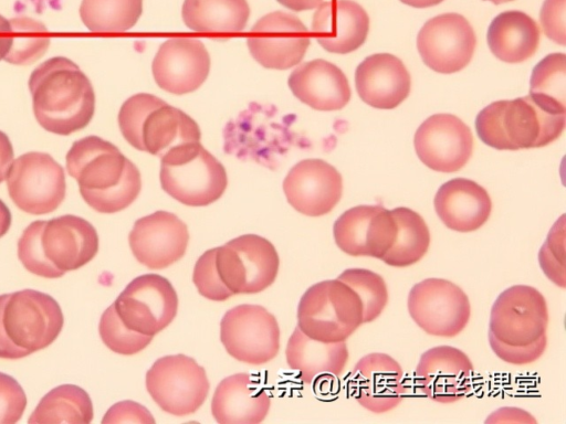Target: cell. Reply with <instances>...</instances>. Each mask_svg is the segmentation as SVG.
Here are the masks:
<instances>
[{"label":"cell","mask_w":566,"mask_h":424,"mask_svg":"<svg viewBox=\"0 0 566 424\" xmlns=\"http://www.w3.org/2000/svg\"><path fill=\"white\" fill-rule=\"evenodd\" d=\"M103 423H155L151 414L143 405L133 401L114 404L105 414Z\"/></svg>","instance_id":"47"},{"label":"cell","mask_w":566,"mask_h":424,"mask_svg":"<svg viewBox=\"0 0 566 424\" xmlns=\"http://www.w3.org/2000/svg\"><path fill=\"white\" fill-rule=\"evenodd\" d=\"M292 119L273 105L252 103L224 127V151L275 168L293 144Z\"/></svg>","instance_id":"7"},{"label":"cell","mask_w":566,"mask_h":424,"mask_svg":"<svg viewBox=\"0 0 566 424\" xmlns=\"http://www.w3.org/2000/svg\"><path fill=\"white\" fill-rule=\"evenodd\" d=\"M13 160L14 151L10 138L0 130V183L6 180Z\"/></svg>","instance_id":"48"},{"label":"cell","mask_w":566,"mask_h":424,"mask_svg":"<svg viewBox=\"0 0 566 424\" xmlns=\"http://www.w3.org/2000/svg\"><path fill=\"white\" fill-rule=\"evenodd\" d=\"M32 108L46 131L69 136L85 128L95 113V93L86 74L72 60L51 57L29 77Z\"/></svg>","instance_id":"2"},{"label":"cell","mask_w":566,"mask_h":424,"mask_svg":"<svg viewBox=\"0 0 566 424\" xmlns=\"http://www.w3.org/2000/svg\"><path fill=\"white\" fill-rule=\"evenodd\" d=\"M408 311L424 332L451 338L468 325L471 307L467 294L443 278H426L412 286Z\"/></svg>","instance_id":"14"},{"label":"cell","mask_w":566,"mask_h":424,"mask_svg":"<svg viewBox=\"0 0 566 424\" xmlns=\"http://www.w3.org/2000/svg\"><path fill=\"white\" fill-rule=\"evenodd\" d=\"M65 163L84 201L99 213L126 209L140 192L138 168L114 144L98 136L74 141Z\"/></svg>","instance_id":"1"},{"label":"cell","mask_w":566,"mask_h":424,"mask_svg":"<svg viewBox=\"0 0 566 424\" xmlns=\"http://www.w3.org/2000/svg\"><path fill=\"white\" fill-rule=\"evenodd\" d=\"M64 322L50 295L23 289L0 295V358L21 359L50 346Z\"/></svg>","instance_id":"5"},{"label":"cell","mask_w":566,"mask_h":424,"mask_svg":"<svg viewBox=\"0 0 566 424\" xmlns=\"http://www.w3.org/2000/svg\"><path fill=\"white\" fill-rule=\"evenodd\" d=\"M413 145L422 163L434 171L449 173L467 165L473 150V137L457 116L436 114L419 126Z\"/></svg>","instance_id":"18"},{"label":"cell","mask_w":566,"mask_h":424,"mask_svg":"<svg viewBox=\"0 0 566 424\" xmlns=\"http://www.w3.org/2000/svg\"><path fill=\"white\" fill-rule=\"evenodd\" d=\"M206 371L185 354L157 359L146 373V389L157 405L171 415L195 413L209 393Z\"/></svg>","instance_id":"11"},{"label":"cell","mask_w":566,"mask_h":424,"mask_svg":"<svg viewBox=\"0 0 566 424\" xmlns=\"http://www.w3.org/2000/svg\"><path fill=\"white\" fill-rule=\"evenodd\" d=\"M563 220L564 215L554 224L538 253V261L545 275L560 287H565Z\"/></svg>","instance_id":"43"},{"label":"cell","mask_w":566,"mask_h":424,"mask_svg":"<svg viewBox=\"0 0 566 424\" xmlns=\"http://www.w3.org/2000/svg\"><path fill=\"white\" fill-rule=\"evenodd\" d=\"M337 279L347 284L359 296L363 304V324L380 316L388 301V289L384 278L366 268L345 269Z\"/></svg>","instance_id":"39"},{"label":"cell","mask_w":566,"mask_h":424,"mask_svg":"<svg viewBox=\"0 0 566 424\" xmlns=\"http://www.w3.org/2000/svg\"><path fill=\"white\" fill-rule=\"evenodd\" d=\"M95 227L76 215H62L29 224L18 242V257L32 274L57 278L75 271L96 255Z\"/></svg>","instance_id":"3"},{"label":"cell","mask_w":566,"mask_h":424,"mask_svg":"<svg viewBox=\"0 0 566 424\" xmlns=\"http://www.w3.org/2000/svg\"><path fill=\"white\" fill-rule=\"evenodd\" d=\"M219 276L233 294H256L271 286L279 273V254L273 244L256 234L238 236L217 247Z\"/></svg>","instance_id":"9"},{"label":"cell","mask_w":566,"mask_h":424,"mask_svg":"<svg viewBox=\"0 0 566 424\" xmlns=\"http://www.w3.org/2000/svg\"><path fill=\"white\" fill-rule=\"evenodd\" d=\"M151 70L160 88L176 95L187 94L199 88L207 80L210 56L197 39L171 38L159 46Z\"/></svg>","instance_id":"23"},{"label":"cell","mask_w":566,"mask_h":424,"mask_svg":"<svg viewBox=\"0 0 566 424\" xmlns=\"http://www.w3.org/2000/svg\"><path fill=\"white\" fill-rule=\"evenodd\" d=\"M530 95L541 105L566 113V56L564 53L546 55L533 68Z\"/></svg>","instance_id":"37"},{"label":"cell","mask_w":566,"mask_h":424,"mask_svg":"<svg viewBox=\"0 0 566 424\" xmlns=\"http://www.w3.org/2000/svg\"><path fill=\"white\" fill-rule=\"evenodd\" d=\"M145 151L164 156L176 146L200 141V128L185 112L167 103L151 110L142 130Z\"/></svg>","instance_id":"32"},{"label":"cell","mask_w":566,"mask_h":424,"mask_svg":"<svg viewBox=\"0 0 566 424\" xmlns=\"http://www.w3.org/2000/svg\"><path fill=\"white\" fill-rule=\"evenodd\" d=\"M391 213L397 223V233L394 244L381 261L392 267L413 265L429 248V227L422 216L409 208H396Z\"/></svg>","instance_id":"35"},{"label":"cell","mask_w":566,"mask_h":424,"mask_svg":"<svg viewBox=\"0 0 566 424\" xmlns=\"http://www.w3.org/2000/svg\"><path fill=\"white\" fill-rule=\"evenodd\" d=\"M485 1H491L494 4H501V3L513 1V0H485Z\"/></svg>","instance_id":"53"},{"label":"cell","mask_w":566,"mask_h":424,"mask_svg":"<svg viewBox=\"0 0 566 424\" xmlns=\"http://www.w3.org/2000/svg\"><path fill=\"white\" fill-rule=\"evenodd\" d=\"M283 7L300 12L317 8L323 0H276Z\"/></svg>","instance_id":"49"},{"label":"cell","mask_w":566,"mask_h":424,"mask_svg":"<svg viewBox=\"0 0 566 424\" xmlns=\"http://www.w3.org/2000/svg\"><path fill=\"white\" fill-rule=\"evenodd\" d=\"M217 247L206 251L196 262L192 282L199 294L210 300L223 301L233 294L221 280L216 265Z\"/></svg>","instance_id":"42"},{"label":"cell","mask_w":566,"mask_h":424,"mask_svg":"<svg viewBox=\"0 0 566 424\" xmlns=\"http://www.w3.org/2000/svg\"><path fill=\"white\" fill-rule=\"evenodd\" d=\"M433 203L443 224L462 233L480 229L492 210L488 191L475 181L464 178L444 182L438 189Z\"/></svg>","instance_id":"28"},{"label":"cell","mask_w":566,"mask_h":424,"mask_svg":"<svg viewBox=\"0 0 566 424\" xmlns=\"http://www.w3.org/2000/svg\"><path fill=\"white\" fill-rule=\"evenodd\" d=\"M287 84L297 99L317 110L342 109L350 99L343 71L322 59L301 64L290 74Z\"/></svg>","instance_id":"27"},{"label":"cell","mask_w":566,"mask_h":424,"mask_svg":"<svg viewBox=\"0 0 566 424\" xmlns=\"http://www.w3.org/2000/svg\"><path fill=\"white\" fill-rule=\"evenodd\" d=\"M11 212L6 203L0 200V237L3 236L11 226Z\"/></svg>","instance_id":"51"},{"label":"cell","mask_w":566,"mask_h":424,"mask_svg":"<svg viewBox=\"0 0 566 424\" xmlns=\"http://www.w3.org/2000/svg\"><path fill=\"white\" fill-rule=\"evenodd\" d=\"M114 306L126 327L154 337L176 317L178 296L167 278L144 274L125 287Z\"/></svg>","instance_id":"15"},{"label":"cell","mask_w":566,"mask_h":424,"mask_svg":"<svg viewBox=\"0 0 566 424\" xmlns=\"http://www.w3.org/2000/svg\"><path fill=\"white\" fill-rule=\"evenodd\" d=\"M27 406V396L18 381L0 372V424L18 422Z\"/></svg>","instance_id":"44"},{"label":"cell","mask_w":566,"mask_h":424,"mask_svg":"<svg viewBox=\"0 0 566 424\" xmlns=\"http://www.w3.org/2000/svg\"><path fill=\"white\" fill-rule=\"evenodd\" d=\"M547 304L534 287L515 285L504 289L491 308L489 336L510 347H526L546 336Z\"/></svg>","instance_id":"12"},{"label":"cell","mask_w":566,"mask_h":424,"mask_svg":"<svg viewBox=\"0 0 566 424\" xmlns=\"http://www.w3.org/2000/svg\"><path fill=\"white\" fill-rule=\"evenodd\" d=\"M181 17L195 32L232 34L245 28L250 7L247 0H185Z\"/></svg>","instance_id":"33"},{"label":"cell","mask_w":566,"mask_h":424,"mask_svg":"<svg viewBox=\"0 0 566 424\" xmlns=\"http://www.w3.org/2000/svg\"><path fill=\"white\" fill-rule=\"evenodd\" d=\"M356 91L364 103L392 109L409 95L411 80L400 59L389 53L367 56L355 72Z\"/></svg>","instance_id":"26"},{"label":"cell","mask_w":566,"mask_h":424,"mask_svg":"<svg viewBox=\"0 0 566 424\" xmlns=\"http://www.w3.org/2000/svg\"><path fill=\"white\" fill-rule=\"evenodd\" d=\"M247 43L252 57L262 66L287 70L303 60L311 38L307 28L297 17L274 11L255 22Z\"/></svg>","instance_id":"16"},{"label":"cell","mask_w":566,"mask_h":424,"mask_svg":"<svg viewBox=\"0 0 566 424\" xmlns=\"http://www.w3.org/2000/svg\"><path fill=\"white\" fill-rule=\"evenodd\" d=\"M286 363L307 384L328 377H338L348 360L345 341L323 342L306 336L297 326L285 349Z\"/></svg>","instance_id":"30"},{"label":"cell","mask_w":566,"mask_h":424,"mask_svg":"<svg viewBox=\"0 0 566 424\" xmlns=\"http://www.w3.org/2000/svg\"><path fill=\"white\" fill-rule=\"evenodd\" d=\"M369 31L365 9L352 0L322 2L313 15L312 33L331 53L347 54L360 47Z\"/></svg>","instance_id":"25"},{"label":"cell","mask_w":566,"mask_h":424,"mask_svg":"<svg viewBox=\"0 0 566 424\" xmlns=\"http://www.w3.org/2000/svg\"><path fill=\"white\" fill-rule=\"evenodd\" d=\"M397 223L381 205H357L335 221L333 234L336 245L350 256L381 259L395 242Z\"/></svg>","instance_id":"19"},{"label":"cell","mask_w":566,"mask_h":424,"mask_svg":"<svg viewBox=\"0 0 566 424\" xmlns=\"http://www.w3.org/2000/svg\"><path fill=\"white\" fill-rule=\"evenodd\" d=\"M160 159L163 190L185 205H209L227 189L224 167L200 141L176 146Z\"/></svg>","instance_id":"6"},{"label":"cell","mask_w":566,"mask_h":424,"mask_svg":"<svg viewBox=\"0 0 566 424\" xmlns=\"http://www.w3.org/2000/svg\"><path fill=\"white\" fill-rule=\"evenodd\" d=\"M473 365L458 348L440 346L424 351L415 371L418 390L432 401L449 404L467 395Z\"/></svg>","instance_id":"22"},{"label":"cell","mask_w":566,"mask_h":424,"mask_svg":"<svg viewBox=\"0 0 566 424\" xmlns=\"http://www.w3.org/2000/svg\"><path fill=\"white\" fill-rule=\"evenodd\" d=\"M92 420L93 404L87 392L74 384H62L42 398L28 422L87 424Z\"/></svg>","instance_id":"34"},{"label":"cell","mask_w":566,"mask_h":424,"mask_svg":"<svg viewBox=\"0 0 566 424\" xmlns=\"http://www.w3.org/2000/svg\"><path fill=\"white\" fill-rule=\"evenodd\" d=\"M400 364L386 353H369L356 363L350 386L356 401L374 413L395 409L405 396Z\"/></svg>","instance_id":"24"},{"label":"cell","mask_w":566,"mask_h":424,"mask_svg":"<svg viewBox=\"0 0 566 424\" xmlns=\"http://www.w3.org/2000/svg\"><path fill=\"white\" fill-rule=\"evenodd\" d=\"M10 20H7L3 15L0 14V60H3L8 52L10 43Z\"/></svg>","instance_id":"50"},{"label":"cell","mask_w":566,"mask_h":424,"mask_svg":"<svg viewBox=\"0 0 566 424\" xmlns=\"http://www.w3.org/2000/svg\"><path fill=\"white\" fill-rule=\"evenodd\" d=\"M6 180L13 203L30 214L51 213L65 198L64 169L45 152L30 151L19 156L12 161Z\"/></svg>","instance_id":"10"},{"label":"cell","mask_w":566,"mask_h":424,"mask_svg":"<svg viewBox=\"0 0 566 424\" xmlns=\"http://www.w3.org/2000/svg\"><path fill=\"white\" fill-rule=\"evenodd\" d=\"M489 342L495 356L501 360L511 364L521 365L536 361L544 353L547 337L544 336L535 343L521 348L505 346L490 336Z\"/></svg>","instance_id":"45"},{"label":"cell","mask_w":566,"mask_h":424,"mask_svg":"<svg viewBox=\"0 0 566 424\" xmlns=\"http://www.w3.org/2000/svg\"><path fill=\"white\" fill-rule=\"evenodd\" d=\"M166 104L159 97L138 93L128 97L120 106L118 126L123 137L134 148L145 151L142 130L147 115L155 108Z\"/></svg>","instance_id":"41"},{"label":"cell","mask_w":566,"mask_h":424,"mask_svg":"<svg viewBox=\"0 0 566 424\" xmlns=\"http://www.w3.org/2000/svg\"><path fill=\"white\" fill-rule=\"evenodd\" d=\"M10 43L4 61L15 65H28L39 60L50 45L44 24L31 18L10 20Z\"/></svg>","instance_id":"38"},{"label":"cell","mask_w":566,"mask_h":424,"mask_svg":"<svg viewBox=\"0 0 566 424\" xmlns=\"http://www.w3.org/2000/svg\"><path fill=\"white\" fill-rule=\"evenodd\" d=\"M220 340L235 360L260 365L276 357L280 328L275 317L259 305H239L220 322Z\"/></svg>","instance_id":"13"},{"label":"cell","mask_w":566,"mask_h":424,"mask_svg":"<svg viewBox=\"0 0 566 424\" xmlns=\"http://www.w3.org/2000/svg\"><path fill=\"white\" fill-rule=\"evenodd\" d=\"M287 202L300 213L321 216L331 212L343 193V179L335 167L322 159L294 165L283 181Z\"/></svg>","instance_id":"21"},{"label":"cell","mask_w":566,"mask_h":424,"mask_svg":"<svg viewBox=\"0 0 566 424\" xmlns=\"http://www.w3.org/2000/svg\"><path fill=\"white\" fill-rule=\"evenodd\" d=\"M539 36V28L530 15L505 11L490 23L486 40L495 57L506 63H521L536 52Z\"/></svg>","instance_id":"31"},{"label":"cell","mask_w":566,"mask_h":424,"mask_svg":"<svg viewBox=\"0 0 566 424\" xmlns=\"http://www.w3.org/2000/svg\"><path fill=\"white\" fill-rule=\"evenodd\" d=\"M105 346L115 353L132 356L144 350L153 336L143 335L126 327L112 304L102 315L98 326Z\"/></svg>","instance_id":"40"},{"label":"cell","mask_w":566,"mask_h":424,"mask_svg":"<svg viewBox=\"0 0 566 424\" xmlns=\"http://www.w3.org/2000/svg\"><path fill=\"white\" fill-rule=\"evenodd\" d=\"M143 12V0H82L80 17L92 32H124Z\"/></svg>","instance_id":"36"},{"label":"cell","mask_w":566,"mask_h":424,"mask_svg":"<svg viewBox=\"0 0 566 424\" xmlns=\"http://www.w3.org/2000/svg\"><path fill=\"white\" fill-rule=\"evenodd\" d=\"M363 324L359 296L339 279L312 285L297 306V327L323 342L345 341Z\"/></svg>","instance_id":"8"},{"label":"cell","mask_w":566,"mask_h":424,"mask_svg":"<svg viewBox=\"0 0 566 424\" xmlns=\"http://www.w3.org/2000/svg\"><path fill=\"white\" fill-rule=\"evenodd\" d=\"M135 258L150 269L179 261L188 246L187 225L174 213L156 211L138 219L128 236Z\"/></svg>","instance_id":"20"},{"label":"cell","mask_w":566,"mask_h":424,"mask_svg":"<svg viewBox=\"0 0 566 424\" xmlns=\"http://www.w3.org/2000/svg\"><path fill=\"white\" fill-rule=\"evenodd\" d=\"M402 3L413 8H429L441 3L443 0H400Z\"/></svg>","instance_id":"52"},{"label":"cell","mask_w":566,"mask_h":424,"mask_svg":"<svg viewBox=\"0 0 566 424\" xmlns=\"http://www.w3.org/2000/svg\"><path fill=\"white\" fill-rule=\"evenodd\" d=\"M476 36L469 21L459 13H443L428 20L417 36L423 63L438 73L463 70L471 61Z\"/></svg>","instance_id":"17"},{"label":"cell","mask_w":566,"mask_h":424,"mask_svg":"<svg viewBox=\"0 0 566 424\" xmlns=\"http://www.w3.org/2000/svg\"><path fill=\"white\" fill-rule=\"evenodd\" d=\"M565 10L566 0H545L539 12L545 35L560 45L566 44Z\"/></svg>","instance_id":"46"},{"label":"cell","mask_w":566,"mask_h":424,"mask_svg":"<svg viewBox=\"0 0 566 424\" xmlns=\"http://www.w3.org/2000/svg\"><path fill=\"white\" fill-rule=\"evenodd\" d=\"M271 396L249 373L224 378L214 390L211 413L219 424H256L270 410Z\"/></svg>","instance_id":"29"},{"label":"cell","mask_w":566,"mask_h":424,"mask_svg":"<svg viewBox=\"0 0 566 424\" xmlns=\"http://www.w3.org/2000/svg\"><path fill=\"white\" fill-rule=\"evenodd\" d=\"M565 116L527 95L491 103L478 114L475 129L481 141L497 150L539 148L560 136Z\"/></svg>","instance_id":"4"}]
</instances>
